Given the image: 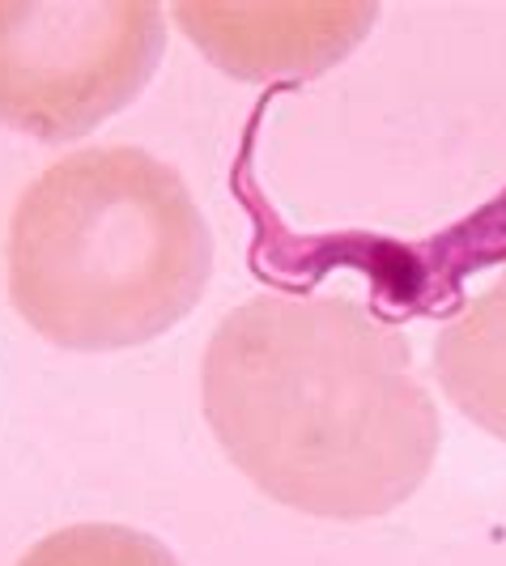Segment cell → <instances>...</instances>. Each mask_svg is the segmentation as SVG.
Wrapping results in <instances>:
<instances>
[{
    "label": "cell",
    "instance_id": "6da1fadb",
    "mask_svg": "<svg viewBox=\"0 0 506 566\" xmlns=\"http://www.w3.org/2000/svg\"><path fill=\"white\" fill-rule=\"evenodd\" d=\"M200 397L239 473L324 520L388 515L439 455V409L409 340L349 298L234 307L204 349Z\"/></svg>",
    "mask_w": 506,
    "mask_h": 566
},
{
    "label": "cell",
    "instance_id": "7a4b0ae2",
    "mask_svg": "<svg viewBox=\"0 0 506 566\" xmlns=\"http://www.w3.org/2000/svg\"><path fill=\"white\" fill-rule=\"evenodd\" d=\"M9 298L64 349H133L192 312L213 234L179 170L137 145L68 154L9 218Z\"/></svg>",
    "mask_w": 506,
    "mask_h": 566
},
{
    "label": "cell",
    "instance_id": "3957f363",
    "mask_svg": "<svg viewBox=\"0 0 506 566\" xmlns=\"http://www.w3.org/2000/svg\"><path fill=\"white\" fill-rule=\"evenodd\" d=\"M162 43L149 0H0V124L52 145L85 137L141 94Z\"/></svg>",
    "mask_w": 506,
    "mask_h": 566
},
{
    "label": "cell",
    "instance_id": "277c9868",
    "mask_svg": "<svg viewBox=\"0 0 506 566\" xmlns=\"http://www.w3.org/2000/svg\"><path fill=\"white\" fill-rule=\"evenodd\" d=\"M179 27L234 77L324 73L375 27V4H175Z\"/></svg>",
    "mask_w": 506,
    "mask_h": 566
},
{
    "label": "cell",
    "instance_id": "5b68a950",
    "mask_svg": "<svg viewBox=\"0 0 506 566\" xmlns=\"http://www.w3.org/2000/svg\"><path fill=\"white\" fill-rule=\"evenodd\" d=\"M434 370L464 418L506 439V273L439 333Z\"/></svg>",
    "mask_w": 506,
    "mask_h": 566
},
{
    "label": "cell",
    "instance_id": "8992f818",
    "mask_svg": "<svg viewBox=\"0 0 506 566\" xmlns=\"http://www.w3.org/2000/svg\"><path fill=\"white\" fill-rule=\"evenodd\" d=\"M18 566H179V558L162 541L137 528L73 524L30 545V554Z\"/></svg>",
    "mask_w": 506,
    "mask_h": 566
}]
</instances>
